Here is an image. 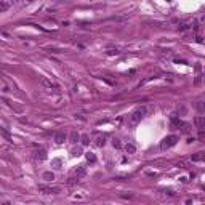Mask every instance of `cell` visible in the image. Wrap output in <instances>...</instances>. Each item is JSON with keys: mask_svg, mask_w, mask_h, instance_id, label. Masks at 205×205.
Here are the masks:
<instances>
[{"mask_svg": "<svg viewBox=\"0 0 205 205\" xmlns=\"http://www.w3.org/2000/svg\"><path fill=\"white\" fill-rule=\"evenodd\" d=\"M106 138H107L106 135H102V136H98V138H96V141H95V144H96L98 147H102V146L106 144Z\"/></svg>", "mask_w": 205, "mask_h": 205, "instance_id": "obj_6", "label": "cell"}, {"mask_svg": "<svg viewBox=\"0 0 205 205\" xmlns=\"http://www.w3.org/2000/svg\"><path fill=\"white\" fill-rule=\"evenodd\" d=\"M75 175H77L79 178L85 176V175H87V168H85V167H80V168H77V172H75Z\"/></svg>", "mask_w": 205, "mask_h": 205, "instance_id": "obj_9", "label": "cell"}, {"mask_svg": "<svg viewBox=\"0 0 205 205\" xmlns=\"http://www.w3.org/2000/svg\"><path fill=\"white\" fill-rule=\"evenodd\" d=\"M178 136L176 135H170V136H167V138H164V141L160 143V149L162 151H165V149H170V147H173L175 144L178 143Z\"/></svg>", "mask_w": 205, "mask_h": 205, "instance_id": "obj_2", "label": "cell"}, {"mask_svg": "<svg viewBox=\"0 0 205 205\" xmlns=\"http://www.w3.org/2000/svg\"><path fill=\"white\" fill-rule=\"evenodd\" d=\"M35 157L40 159V160H43V159H47V154H45L43 149H40V151H37V155H35Z\"/></svg>", "mask_w": 205, "mask_h": 205, "instance_id": "obj_11", "label": "cell"}, {"mask_svg": "<svg viewBox=\"0 0 205 205\" xmlns=\"http://www.w3.org/2000/svg\"><path fill=\"white\" fill-rule=\"evenodd\" d=\"M71 154L74 155V157H75V155H80L82 154V147H74V149L71 151Z\"/></svg>", "mask_w": 205, "mask_h": 205, "instance_id": "obj_13", "label": "cell"}, {"mask_svg": "<svg viewBox=\"0 0 205 205\" xmlns=\"http://www.w3.org/2000/svg\"><path fill=\"white\" fill-rule=\"evenodd\" d=\"M125 152H127V154H135L136 152V147L131 143H128V144H125Z\"/></svg>", "mask_w": 205, "mask_h": 205, "instance_id": "obj_7", "label": "cell"}, {"mask_svg": "<svg viewBox=\"0 0 205 205\" xmlns=\"http://www.w3.org/2000/svg\"><path fill=\"white\" fill-rule=\"evenodd\" d=\"M204 117H197L196 119V125H197V128H199V130H204Z\"/></svg>", "mask_w": 205, "mask_h": 205, "instance_id": "obj_8", "label": "cell"}, {"mask_svg": "<svg viewBox=\"0 0 205 205\" xmlns=\"http://www.w3.org/2000/svg\"><path fill=\"white\" fill-rule=\"evenodd\" d=\"M79 139H80V135H79L75 130H74V131H71V135H69V141H71L72 144H75V143L79 141Z\"/></svg>", "mask_w": 205, "mask_h": 205, "instance_id": "obj_4", "label": "cell"}, {"mask_svg": "<svg viewBox=\"0 0 205 205\" xmlns=\"http://www.w3.org/2000/svg\"><path fill=\"white\" fill-rule=\"evenodd\" d=\"M39 191L43 194H56L59 192V188H50V186H39Z\"/></svg>", "mask_w": 205, "mask_h": 205, "instance_id": "obj_3", "label": "cell"}, {"mask_svg": "<svg viewBox=\"0 0 205 205\" xmlns=\"http://www.w3.org/2000/svg\"><path fill=\"white\" fill-rule=\"evenodd\" d=\"M112 146H114V147H120V139L114 138V139H112Z\"/></svg>", "mask_w": 205, "mask_h": 205, "instance_id": "obj_17", "label": "cell"}, {"mask_svg": "<svg viewBox=\"0 0 205 205\" xmlns=\"http://www.w3.org/2000/svg\"><path fill=\"white\" fill-rule=\"evenodd\" d=\"M0 133H2L3 136H5V138H8V139H10V133H8V131H5L3 128H0Z\"/></svg>", "mask_w": 205, "mask_h": 205, "instance_id": "obj_18", "label": "cell"}, {"mask_svg": "<svg viewBox=\"0 0 205 205\" xmlns=\"http://www.w3.org/2000/svg\"><path fill=\"white\" fill-rule=\"evenodd\" d=\"M82 144H83V146H88V144H90V138H88L87 135L82 136Z\"/></svg>", "mask_w": 205, "mask_h": 205, "instance_id": "obj_16", "label": "cell"}, {"mask_svg": "<svg viewBox=\"0 0 205 205\" xmlns=\"http://www.w3.org/2000/svg\"><path fill=\"white\" fill-rule=\"evenodd\" d=\"M186 29H189V24H181L180 26V31H186Z\"/></svg>", "mask_w": 205, "mask_h": 205, "instance_id": "obj_19", "label": "cell"}, {"mask_svg": "<svg viewBox=\"0 0 205 205\" xmlns=\"http://www.w3.org/2000/svg\"><path fill=\"white\" fill-rule=\"evenodd\" d=\"M43 85L48 87V88H58V85H55V83H51V82H48V80H43Z\"/></svg>", "mask_w": 205, "mask_h": 205, "instance_id": "obj_15", "label": "cell"}, {"mask_svg": "<svg viewBox=\"0 0 205 205\" xmlns=\"http://www.w3.org/2000/svg\"><path fill=\"white\" fill-rule=\"evenodd\" d=\"M192 160H194V162H200V160H204V154H202V152H197L196 155H192Z\"/></svg>", "mask_w": 205, "mask_h": 205, "instance_id": "obj_12", "label": "cell"}, {"mask_svg": "<svg viewBox=\"0 0 205 205\" xmlns=\"http://www.w3.org/2000/svg\"><path fill=\"white\" fill-rule=\"evenodd\" d=\"M6 8H8V5H5V3H3V5H0V11H5Z\"/></svg>", "mask_w": 205, "mask_h": 205, "instance_id": "obj_20", "label": "cell"}, {"mask_svg": "<svg viewBox=\"0 0 205 205\" xmlns=\"http://www.w3.org/2000/svg\"><path fill=\"white\" fill-rule=\"evenodd\" d=\"M42 176H43V180H47V181H51V180H55V175H53L51 172H47V173H43Z\"/></svg>", "mask_w": 205, "mask_h": 205, "instance_id": "obj_10", "label": "cell"}, {"mask_svg": "<svg viewBox=\"0 0 205 205\" xmlns=\"http://www.w3.org/2000/svg\"><path fill=\"white\" fill-rule=\"evenodd\" d=\"M87 160H88V162H92V164H93V162H96V157H95V154L88 152V154H87Z\"/></svg>", "mask_w": 205, "mask_h": 205, "instance_id": "obj_14", "label": "cell"}, {"mask_svg": "<svg viewBox=\"0 0 205 205\" xmlns=\"http://www.w3.org/2000/svg\"><path fill=\"white\" fill-rule=\"evenodd\" d=\"M146 107H139V109H136L135 112H131V115L128 117V125L130 127H133V125H136V123H139L143 120V117L146 115Z\"/></svg>", "mask_w": 205, "mask_h": 205, "instance_id": "obj_1", "label": "cell"}, {"mask_svg": "<svg viewBox=\"0 0 205 205\" xmlns=\"http://www.w3.org/2000/svg\"><path fill=\"white\" fill-rule=\"evenodd\" d=\"M64 139H66V135H64V133H61V131H59V133H55V143L56 144L64 143Z\"/></svg>", "mask_w": 205, "mask_h": 205, "instance_id": "obj_5", "label": "cell"}]
</instances>
